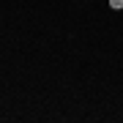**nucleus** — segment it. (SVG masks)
Listing matches in <instances>:
<instances>
[{"label": "nucleus", "instance_id": "obj_1", "mask_svg": "<svg viewBox=\"0 0 123 123\" xmlns=\"http://www.w3.org/2000/svg\"><path fill=\"white\" fill-rule=\"evenodd\" d=\"M110 8H115V11H123V0H110Z\"/></svg>", "mask_w": 123, "mask_h": 123}]
</instances>
